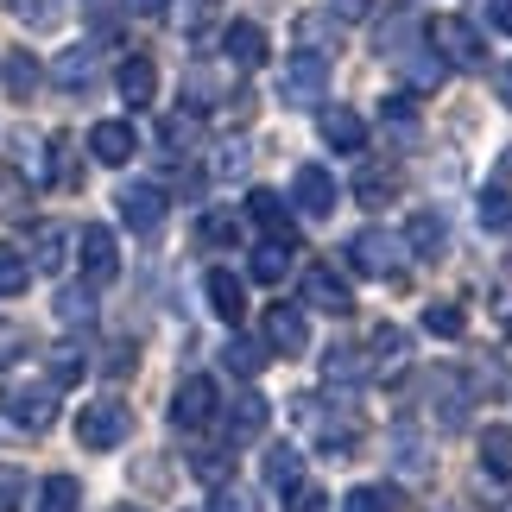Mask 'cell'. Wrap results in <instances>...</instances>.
<instances>
[{
  "mask_svg": "<svg viewBox=\"0 0 512 512\" xmlns=\"http://www.w3.org/2000/svg\"><path fill=\"white\" fill-rule=\"evenodd\" d=\"M0 411L19 430H51L57 424V386L51 380H13V386H0Z\"/></svg>",
  "mask_w": 512,
  "mask_h": 512,
  "instance_id": "cell-1",
  "label": "cell"
},
{
  "mask_svg": "<svg viewBox=\"0 0 512 512\" xmlns=\"http://www.w3.org/2000/svg\"><path fill=\"white\" fill-rule=\"evenodd\" d=\"M133 437V411L121 399H95L76 411V443L83 449H121Z\"/></svg>",
  "mask_w": 512,
  "mask_h": 512,
  "instance_id": "cell-2",
  "label": "cell"
},
{
  "mask_svg": "<svg viewBox=\"0 0 512 512\" xmlns=\"http://www.w3.org/2000/svg\"><path fill=\"white\" fill-rule=\"evenodd\" d=\"M76 260H83V285L89 291L114 285V279H121V241H114V228L89 222L83 234H76Z\"/></svg>",
  "mask_w": 512,
  "mask_h": 512,
  "instance_id": "cell-3",
  "label": "cell"
},
{
  "mask_svg": "<svg viewBox=\"0 0 512 512\" xmlns=\"http://www.w3.org/2000/svg\"><path fill=\"white\" fill-rule=\"evenodd\" d=\"M430 45H437V57L456 64V70H487V45H481V32L468 26V19H437V26H430Z\"/></svg>",
  "mask_w": 512,
  "mask_h": 512,
  "instance_id": "cell-4",
  "label": "cell"
},
{
  "mask_svg": "<svg viewBox=\"0 0 512 512\" xmlns=\"http://www.w3.org/2000/svg\"><path fill=\"white\" fill-rule=\"evenodd\" d=\"M114 203H121V222L133 228V234H159L165 228V190L159 184H140V177H133V184H121V196H114Z\"/></svg>",
  "mask_w": 512,
  "mask_h": 512,
  "instance_id": "cell-5",
  "label": "cell"
},
{
  "mask_svg": "<svg viewBox=\"0 0 512 512\" xmlns=\"http://www.w3.org/2000/svg\"><path fill=\"white\" fill-rule=\"evenodd\" d=\"M348 260L361 266V272H373V279H399V266H405V247L392 241V234H380V228H361L348 241Z\"/></svg>",
  "mask_w": 512,
  "mask_h": 512,
  "instance_id": "cell-6",
  "label": "cell"
},
{
  "mask_svg": "<svg viewBox=\"0 0 512 512\" xmlns=\"http://www.w3.org/2000/svg\"><path fill=\"white\" fill-rule=\"evenodd\" d=\"M323 83H329V64L317 51H304V57H291L285 64V83H279V95L291 108H310V102H323Z\"/></svg>",
  "mask_w": 512,
  "mask_h": 512,
  "instance_id": "cell-7",
  "label": "cell"
},
{
  "mask_svg": "<svg viewBox=\"0 0 512 512\" xmlns=\"http://www.w3.org/2000/svg\"><path fill=\"white\" fill-rule=\"evenodd\" d=\"M222 57L234 70H260L266 57H272V38H266V26H253V19H234V26L222 32Z\"/></svg>",
  "mask_w": 512,
  "mask_h": 512,
  "instance_id": "cell-8",
  "label": "cell"
},
{
  "mask_svg": "<svg viewBox=\"0 0 512 512\" xmlns=\"http://www.w3.org/2000/svg\"><path fill=\"white\" fill-rule=\"evenodd\" d=\"M291 203H298V215H336V177H329L323 165H298V177H291Z\"/></svg>",
  "mask_w": 512,
  "mask_h": 512,
  "instance_id": "cell-9",
  "label": "cell"
},
{
  "mask_svg": "<svg viewBox=\"0 0 512 512\" xmlns=\"http://www.w3.org/2000/svg\"><path fill=\"white\" fill-rule=\"evenodd\" d=\"M209 418H215V380H203V373H190V380L171 392V424L196 430V424H209Z\"/></svg>",
  "mask_w": 512,
  "mask_h": 512,
  "instance_id": "cell-10",
  "label": "cell"
},
{
  "mask_svg": "<svg viewBox=\"0 0 512 512\" xmlns=\"http://www.w3.org/2000/svg\"><path fill=\"white\" fill-rule=\"evenodd\" d=\"M260 329H266V348H272V354H304V348H310V336H304V310H291V304H272Z\"/></svg>",
  "mask_w": 512,
  "mask_h": 512,
  "instance_id": "cell-11",
  "label": "cell"
},
{
  "mask_svg": "<svg viewBox=\"0 0 512 512\" xmlns=\"http://www.w3.org/2000/svg\"><path fill=\"white\" fill-rule=\"evenodd\" d=\"M133 146H140V133H133L127 121H95V127H89V152H95L102 165H127Z\"/></svg>",
  "mask_w": 512,
  "mask_h": 512,
  "instance_id": "cell-12",
  "label": "cell"
},
{
  "mask_svg": "<svg viewBox=\"0 0 512 512\" xmlns=\"http://www.w3.org/2000/svg\"><path fill=\"white\" fill-rule=\"evenodd\" d=\"M304 304H317V310H329V317H342V310L354 304V291L336 279V266H310V272H304Z\"/></svg>",
  "mask_w": 512,
  "mask_h": 512,
  "instance_id": "cell-13",
  "label": "cell"
},
{
  "mask_svg": "<svg viewBox=\"0 0 512 512\" xmlns=\"http://www.w3.org/2000/svg\"><path fill=\"white\" fill-rule=\"evenodd\" d=\"M266 430V399L253 386H234V405H228V443H247Z\"/></svg>",
  "mask_w": 512,
  "mask_h": 512,
  "instance_id": "cell-14",
  "label": "cell"
},
{
  "mask_svg": "<svg viewBox=\"0 0 512 512\" xmlns=\"http://www.w3.org/2000/svg\"><path fill=\"white\" fill-rule=\"evenodd\" d=\"M323 146L361 152V146H367V121H361L354 108H323Z\"/></svg>",
  "mask_w": 512,
  "mask_h": 512,
  "instance_id": "cell-15",
  "label": "cell"
},
{
  "mask_svg": "<svg viewBox=\"0 0 512 512\" xmlns=\"http://www.w3.org/2000/svg\"><path fill=\"white\" fill-rule=\"evenodd\" d=\"M203 285H209V310H215L222 323H241V317H247V291H241V279H234V272L215 266Z\"/></svg>",
  "mask_w": 512,
  "mask_h": 512,
  "instance_id": "cell-16",
  "label": "cell"
},
{
  "mask_svg": "<svg viewBox=\"0 0 512 512\" xmlns=\"http://www.w3.org/2000/svg\"><path fill=\"white\" fill-rule=\"evenodd\" d=\"M152 95H159V70H152V57H127V64H121V102L146 108Z\"/></svg>",
  "mask_w": 512,
  "mask_h": 512,
  "instance_id": "cell-17",
  "label": "cell"
},
{
  "mask_svg": "<svg viewBox=\"0 0 512 512\" xmlns=\"http://www.w3.org/2000/svg\"><path fill=\"white\" fill-rule=\"evenodd\" d=\"M247 215H253V222H260V228L272 234V241H291V222H285V196H279V190H253V196H247Z\"/></svg>",
  "mask_w": 512,
  "mask_h": 512,
  "instance_id": "cell-18",
  "label": "cell"
},
{
  "mask_svg": "<svg viewBox=\"0 0 512 512\" xmlns=\"http://www.w3.org/2000/svg\"><path fill=\"white\" fill-rule=\"evenodd\" d=\"M405 234H411V253H424V260H437V253L449 247V228H443V215H437V209H418Z\"/></svg>",
  "mask_w": 512,
  "mask_h": 512,
  "instance_id": "cell-19",
  "label": "cell"
},
{
  "mask_svg": "<svg viewBox=\"0 0 512 512\" xmlns=\"http://www.w3.org/2000/svg\"><path fill=\"white\" fill-rule=\"evenodd\" d=\"M430 405H443V424L456 430L468 418V392H462V373H437L430 380Z\"/></svg>",
  "mask_w": 512,
  "mask_h": 512,
  "instance_id": "cell-20",
  "label": "cell"
},
{
  "mask_svg": "<svg viewBox=\"0 0 512 512\" xmlns=\"http://www.w3.org/2000/svg\"><path fill=\"white\" fill-rule=\"evenodd\" d=\"M481 468H494L500 481H512V424H487L481 430Z\"/></svg>",
  "mask_w": 512,
  "mask_h": 512,
  "instance_id": "cell-21",
  "label": "cell"
},
{
  "mask_svg": "<svg viewBox=\"0 0 512 512\" xmlns=\"http://www.w3.org/2000/svg\"><path fill=\"white\" fill-rule=\"evenodd\" d=\"M51 76H57V89H89L95 83V51L89 45H70L64 57H57Z\"/></svg>",
  "mask_w": 512,
  "mask_h": 512,
  "instance_id": "cell-22",
  "label": "cell"
},
{
  "mask_svg": "<svg viewBox=\"0 0 512 512\" xmlns=\"http://www.w3.org/2000/svg\"><path fill=\"white\" fill-rule=\"evenodd\" d=\"M64 253H70V241H64V228H38L32 234V272H64Z\"/></svg>",
  "mask_w": 512,
  "mask_h": 512,
  "instance_id": "cell-23",
  "label": "cell"
},
{
  "mask_svg": "<svg viewBox=\"0 0 512 512\" xmlns=\"http://www.w3.org/2000/svg\"><path fill=\"white\" fill-rule=\"evenodd\" d=\"M51 184H57V190H76V184H83V171H76V146H70V133H51Z\"/></svg>",
  "mask_w": 512,
  "mask_h": 512,
  "instance_id": "cell-24",
  "label": "cell"
},
{
  "mask_svg": "<svg viewBox=\"0 0 512 512\" xmlns=\"http://www.w3.org/2000/svg\"><path fill=\"white\" fill-rule=\"evenodd\" d=\"M285 272H291V241H266L260 253H253V279L260 285H279Z\"/></svg>",
  "mask_w": 512,
  "mask_h": 512,
  "instance_id": "cell-25",
  "label": "cell"
},
{
  "mask_svg": "<svg viewBox=\"0 0 512 512\" xmlns=\"http://www.w3.org/2000/svg\"><path fill=\"white\" fill-rule=\"evenodd\" d=\"M298 475H304V456H298V449H272V456H266V481L272 487H279V494H291V487H298Z\"/></svg>",
  "mask_w": 512,
  "mask_h": 512,
  "instance_id": "cell-26",
  "label": "cell"
},
{
  "mask_svg": "<svg viewBox=\"0 0 512 512\" xmlns=\"http://www.w3.org/2000/svg\"><path fill=\"white\" fill-rule=\"evenodd\" d=\"M323 373H329L336 386H361V380H367V354H361V348H336V354L323 361Z\"/></svg>",
  "mask_w": 512,
  "mask_h": 512,
  "instance_id": "cell-27",
  "label": "cell"
},
{
  "mask_svg": "<svg viewBox=\"0 0 512 512\" xmlns=\"http://www.w3.org/2000/svg\"><path fill=\"white\" fill-rule=\"evenodd\" d=\"M26 285H32V266H26V253H13L7 241H0V298H19Z\"/></svg>",
  "mask_w": 512,
  "mask_h": 512,
  "instance_id": "cell-28",
  "label": "cell"
},
{
  "mask_svg": "<svg viewBox=\"0 0 512 512\" xmlns=\"http://www.w3.org/2000/svg\"><path fill=\"white\" fill-rule=\"evenodd\" d=\"M32 89H38V57L32 51H13L7 57V95H13V102H26Z\"/></svg>",
  "mask_w": 512,
  "mask_h": 512,
  "instance_id": "cell-29",
  "label": "cell"
},
{
  "mask_svg": "<svg viewBox=\"0 0 512 512\" xmlns=\"http://www.w3.org/2000/svg\"><path fill=\"white\" fill-rule=\"evenodd\" d=\"M76 500H83V487H76L70 475H51L45 487H38V512H76Z\"/></svg>",
  "mask_w": 512,
  "mask_h": 512,
  "instance_id": "cell-30",
  "label": "cell"
},
{
  "mask_svg": "<svg viewBox=\"0 0 512 512\" xmlns=\"http://www.w3.org/2000/svg\"><path fill=\"white\" fill-rule=\"evenodd\" d=\"M392 506H399L392 487H348V500H342V512H392Z\"/></svg>",
  "mask_w": 512,
  "mask_h": 512,
  "instance_id": "cell-31",
  "label": "cell"
},
{
  "mask_svg": "<svg viewBox=\"0 0 512 512\" xmlns=\"http://www.w3.org/2000/svg\"><path fill=\"white\" fill-rule=\"evenodd\" d=\"M57 317H64V323H89V317H95L89 285H83V291H76V285H70V291H57Z\"/></svg>",
  "mask_w": 512,
  "mask_h": 512,
  "instance_id": "cell-32",
  "label": "cell"
},
{
  "mask_svg": "<svg viewBox=\"0 0 512 512\" xmlns=\"http://www.w3.org/2000/svg\"><path fill=\"white\" fill-rule=\"evenodd\" d=\"M424 329H430V336H462V304H430Z\"/></svg>",
  "mask_w": 512,
  "mask_h": 512,
  "instance_id": "cell-33",
  "label": "cell"
},
{
  "mask_svg": "<svg viewBox=\"0 0 512 512\" xmlns=\"http://www.w3.org/2000/svg\"><path fill=\"white\" fill-rule=\"evenodd\" d=\"M222 361H228L234 373H260V361H266V348H260V342H228V348H222Z\"/></svg>",
  "mask_w": 512,
  "mask_h": 512,
  "instance_id": "cell-34",
  "label": "cell"
},
{
  "mask_svg": "<svg viewBox=\"0 0 512 512\" xmlns=\"http://www.w3.org/2000/svg\"><path fill=\"white\" fill-rule=\"evenodd\" d=\"M373 361H405V329H373Z\"/></svg>",
  "mask_w": 512,
  "mask_h": 512,
  "instance_id": "cell-35",
  "label": "cell"
},
{
  "mask_svg": "<svg viewBox=\"0 0 512 512\" xmlns=\"http://www.w3.org/2000/svg\"><path fill=\"white\" fill-rule=\"evenodd\" d=\"M392 190H399V184H392V171H367V177H361V203H367V209H380Z\"/></svg>",
  "mask_w": 512,
  "mask_h": 512,
  "instance_id": "cell-36",
  "label": "cell"
},
{
  "mask_svg": "<svg viewBox=\"0 0 512 512\" xmlns=\"http://www.w3.org/2000/svg\"><path fill=\"white\" fill-rule=\"evenodd\" d=\"M76 373H83V354H76V348H57L51 354V386H70Z\"/></svg>",
  "mask_w": 512,
  "mask_h": 512,
  "instance_id": "cell-37",
  "label": "cell"
},
{
  "mask_svg": "<svg viewBox=\"0 0 512 512\" xmlns=\"http://www.w3.org/2000/svg\"><path fill=\"white\" fill-rule=\"evenodd\" d=\"M291 512H329L323 487H291Z\"/></svg>",
  "mask_w": 512,
  "mask_h": 512,
  "instance_id": "cell-38",
  "label": "cell"
},
{
  "mask_svg": "<svg viewBox=\"0 0 512 512\" xmlns=\"http://www.w3.org/2000/svg\"><path fill=\"white\" fill-rule=\"evenodd\" d=\"M0 209H13V215L26 209V184H19L13 171H0Z\"/></svg>",
  "mask_w": 512,
  "mask_h": 512,
  "instance_id": "cell-39",
  "label": "cell"
},
{
  "mask_svg": "<svg viewBox=\"0 0 512 512\" xmlns=\"http://www.w3.org/2000/svg\"><path fill=\"white\" fill-rule=\"evenodd\" d=\"M506 215H512V203H506L500 190H487V196H481V222H487V228H500Z\"/></svg>",
  "mask_w": 512,
  "mask_h": 512,
  "instance_id": "cell-40",
  "label": "cell"
},
{
  "mask_svg": "<svg viewBox=\"0 0 512 512\" xmlns=\"http://www.w3.org/2000/svg\"><path fill=\"white\" fill-rule=\"evenodd\" d=\"M329 13H336V19H367L373 0H329Z\"/></svg>",
  "mask_w": 512,
  "mask_h": 512,
  "instance_id": "cell-41",
  "label": "cell"
},
{
  "mask_svg": "<svg viewBox=\"0 0 512 512\" xmlns=\"http://www.w3.org/2000/svg\"><path fill=\"white\" fill-rule=\"evenodd\" d=\"M487 19H494V26L512 38V0H487Z\"/></svg>",
  "mask_w": 512,
  "mask_h": 512,
  "instance_id": "cell-42",
  "label": "cell"
},
{
  "mask_svg": "<svg viewBox=\"0 0 512 512\" xmlns=\"http://www.w3.org/2000/svg\"><path fill=\"white\" fill-rule=\"evenodd\" d=\"M215 512H253V506H247V494H234V487H222V494H215Z\"/></svg>",
  "mask_w": 512,
  "mask_h": 512,
  "instance_id": "cell-43",
  "label": "cell"
},
{
  "mask_svg": "<svg viewBox=\"0 0 512 512\" xmlns=\"http://www.w3.org/2000/svg\"><path fill=\"white\" fill-rule=\"evenodd\" d=\"M228 228H234V215H222V209H215L209 222H203V234H209V241H228Z\"/></svg>",
  "mask_w": 512,
  "mask_h": 512,
  "instance_id": "cell-44",
  "label": "cell"
},
{
  "mask_svg": "<svg viewBox=\"0 0 512 512\" xmlns=\"http://www.w3.org/2000/svg\"><path fill=\"white\" fill-rule=\"evenodd\" d=\"M171 7V0H127V13H140V19H159Z\"/></svg>",
  "mask_w": 512,
  "mask_h": 512,
  "instance_id": "cell-45",
  "label": "cell"
},
{
  "mask_svg": "<svg viewBox=\"0 0 512 512\" xmlns=\"http://www.w3.org/2000/svg\"><path fill=\"white\" fill-rule=\"evenodd\" d=\"M500 102H506V108H512V64H506V70H500Z\"/></svg>",
  "mask_w": 512,
  "mask_h": 512,
  "instance_id": "cell-46",
  "label": "cell"
},
{
  "mask_svg": "<svg viewBox=\"0 0 512 512\" xmlns=\"http://www.w3.org/2000/svg\"><path fill=\"white\" fill-rule=\"evenodd\" d=\"M114 512H146V506H114Z\"/></svg>",
  "mask_w": 512,
  "mask_h": 512,
  "instance_id": "cell-47",
  "label": "cell"
}]
</instances>
